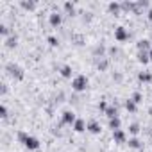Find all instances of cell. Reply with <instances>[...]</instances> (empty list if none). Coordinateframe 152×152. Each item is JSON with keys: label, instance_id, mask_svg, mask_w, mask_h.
I'll list each match as a JSON object with an SVG mask.
<instances>
[{"label": "cell", "instance_id": "1", "mask_svg": "<svg viewBox=\"0 0 152 152\" xmlns=\"http://www.w3.org/2000/svg\"><path fill=\"white\" fill-rule=\"evenodd\" d=\"M18 140H20V141L29 148V150H36V148L39 147V141H38L34 136H29V134H27V132H23V131H20V132H18Z\"/></svg>", "mask_w": 152, "mask_h": 152}, {"label": "cell", "instance_id": "2", "mask_svg": "<svg viewBox=\"0 0 152 152\" xmlns=\"http://www.w3.org/2000/svg\"><path fill=\"white\" fill-rule=\"evenodd\" d=\"M86 86H88V77H86V75H77V77H73L72 88H73L75 91H84Z\"/></svg>", "mask_w": 152, "mask_h": 152}, {"label": "cell", "instance_id": "3", "mask_svg": "<svg viewBox=\"0 0 152 152\" xmlns=\"http://www.w3.org/2000/svg\"><path fill=\"white\" fill-rule=\"evenodd\" d=\"M7 72H9L11 77H15L16 81H22V79H23V70H22L18 64H15V63H9V64H7Z\"/></svg>", "mask_w": 152, "mask_h": 152}, {"label": "cell", "instance_id": "4", "mask_svg": "<svg viewBox=\"0 0 152 152\" xmlns=\"http://www.w3.org/2000/svg\"><path fill=\"white\" fill-rule=\"evenodd\" d=\"M115 38H116L118 41H125V39L129 38V34H127V31H125L124 27H116V29H115Z\"/></svg>", "mask_w": 152, "mask_h": 152}, {"label": "cell", "instance_id": "5", "mask_svg": "<svg viewBox=\"0 0 152 152\" xmlns=\"http://www.w3.org/2000/svg\"><path fill=\"white\" fill-rule=\"evenodd\" d=\"M61 120H63V124H75V115L72 113V111H64L63 113V116H61Z\"/></svg>", "mask_w": 152, "mask_h": 152}, {"label": "cell", "instance_id": "6", "mask_svg": "<svg viewBox=\"0 0 152 152\" xmlns=\"http://www.w3.org/2000/svg\"><path fill=\"white\" fill-rule=\"evenodd\" d=\"M113 138H115V141H118V143H124V141L127 140V136H125V132H124L122 129L113 131Z\"/></svg>", "mask_w": 152, "mask_h": 152}, {"label": "cell", "instance_id": "7", "mask_svg": "<svg viewBox=\"0 0 152 152\" xmlns=\"http://www.w3.org/2000/svg\"><path fill=\"white\" fill-rule=\"evenodd\" d=\"M48 22H50V25H54V27L61 25V15H59V13H52V15L48 16Z\"/></svg>", "mask_w": 152, "mask_h": 152}, {"label": "cell", "instance_id": "8", "mask_svg": "<svg viewBox=\"0 0 152 152\" xmlns=\"http://www.w3.org/2000/svg\"><path fill=\"white\" fill-rule=\"evenodd\" d=\"M106 113V116L111 120V118H118V109L115 107V106H107V109L104 111Z\"/></svg>", "mask_w": 152, "mask_h": 152}, {"label": "cell", "instance_id": "9", "mask_svg": "<svg viewBox=\"0 0 152 152\" xmlns=\"http://www.w3.org/2000/svg\"><path fill=\"white\" fill-rule=\"evenodd\" d=\"M136 47H138V50H140V52H147V50L150 48V41H148V39H140Z\"/></svg>", "mask_w": 152, "mask_h": 152}, {"label": "cell", "instance_id": "10", "mask_svg": "<svg viewBox=\"0 0 152 152\" xmlns=\"http://www.w3.org/2000/svg\"><path fill=\"white\" fill-rule=\"evenodd\" d=\"M138 79H140L141 83H152V73H148V72H140V73H138Z\"/></svg>", "mask_w": 152, "mask_h": 152}, {"label": "cell", "instance_id": "11", "mask_svg": "<svg viewBox=\"0 0 152 152\" xmlns=\"http://www.w3.org/2000/svg\"><path fill=\"white\" fill-rule=\"evenodd\" d=\"M86 127H88V125H86V124H84V120H81V118H77V120H75V124H73V129L77 131V132H83Z\"/></svg>", "mask_w": 152, "mask_h": 152}, {"label": "cell", "instance_id": "12", "mask_svg": "<svg viewBox=\"0 0 152 152\" xmlns=\"http://www.w3.org/2000/svg\"><path fill=\"white\" fill-rule=\"evenodd\" d=\"M59 72H61L63 77H72V66H70V64H63V66L59 68Z\"/></svg>", "mask_w": 152, "mask_h": 152}, {"label": "cell", "instance_id": "13", "mask_svg": "<svg viewBox=\"0 0 152 152\" xmlns=\"http://www.w3.org/2000/svg\"><path fill=\"white\" fill-rule=\"evenodd\" d=\"M86 129H88L90 132H93V134H99V132H100V125H99L97 122H90Z\"/></svg>", "mask_w": 152, "mask_h": 152}, {"label": "cell", "instance_id": "14", "mask_svg": "<svg viewBox=\"0 0 152 152\" xmlns=\"http://www.w3.org/2000/svg\"><path fill=\"white\" fill-rule=\"evenodd\" d=\"M138 61L143 63V64L148 63V61H150V54H148V52H138Z\"/></svg>", "mask_w": 152, "mask_h": 152}, {"label": "cell", "instance_id": "15", "mask_svg": "<svg viewBox=\"0 0 152 152\" xmlns=\"http://www.w3.org/2000/svg\"><path fill=\"white\" fill-rule=\"evenodd\" d=\"M16 43H18V38H16V36H9V38L6 39V47H7V48L16 47Z\"/></svg>", "mask_w": 152, "mask_h": 152}, {"label": "cell", "instance_id": "16", "mask_svg": "<svg viewBox=\"0 0 152 152\" xmlns=\"http://www.w3.org/2000/svg\"><path fill=\"white\" fill-rule=\"evenodd\" d=\"M125 109H127L129 113H136V109H138V104H134V102L129 99V100L125 102Z\"/></svg>", "mask_w": 152, "mask_h": 152}, {"label": "cell", "instance_id": "17", "mask_svg": "<svg viewBox=\"0 0 152 152\" xmlns=\"http://www.w3.org/2000/svg\"><path fill=\"white\" fill-rule=\"evenodd\" d=\"M120 125H122V122H120V118H111V120H109V127H111L113 131H116V129H120Z\"/></svg>", "mask_w": 152, "mask_h": 152}, {"label": "cell", "instance_id": "18", "mask_svg": "<svg viewBox=\"0 0 152 152\" xmlns=\"http://www.w3.org/2000/svg\"><path fill=\"white\" fill-rule=\"evenodd\" d=\"M131 100H132L134 104H140V102L143 100V95H141L140 91H134V93H132V97H131Z\"/></svg>", "mask_w": 152, "mask_h": 152}, {"label": "cell", "instance_id": "19", "mask_svg": "<svg viewBox=\"0 0 152 152\" xmlns=\"http://www.w3.org/2000/svg\"><path fill=\"white\" fill-rule=\"evenodd\" d=\"M129 147H131V148H140L141 143H140L138 138H131V140H129Z\"/></svg>", "mask_w": 152, "mask_h": 152}, {"label": "cell", "instance_id": "20", "mask_svg": "<svg viewBox=\"0 0 152 152\" xmlns=\"http://www.w3.org/2000/svg\"><path fill=\"white\" fill-rule=\"evenodd\" d=\"M109 11L116 15V13L120 11V4H118V2H111V4H109Z\"/></svg>", "mask_w": 152, "mask_h": 152}, {"label": "cell", "instance_id": "21", "mask_svg": "<svg viewBox=\"0 0 152 152\" xmlns=\"http://www.w3.org/2000/svg\"><path fill=\"white\" fill-rule=\"evenodd\" d=\"M104 50H106V48H104V45H97V47L93 48V56H102V54H104Z\"/></svg>", "mask_w": 152, "mask_h": 152}, {"label": "cell", "instance_id": "22", "mask_svg": "<svg viewBox=\"0 0 152 152\" xmlns=\"http://www.w3.org/2000/svg\"><path fill=\"white\" fill-rule=\"evenodd\" d=\"M97 66H99V70H107V66H109V61H107V59H100Z\"/></svg>", "mask_w": 152, "mask_h": 152}, {"label": "cell", "instance_id": "23", "mask_svg": "<svg viewBox=\"0 0 152 152\" xmlns=\"http://www.w3.org/2000/svg\"><path fill=\"white\" fill-rule=\"evenodd\" d=\"M34 2H32V0H23V2H22V7H25V9H34Z\"/></svg>", "mask_w": 152, "mask_h": 152}, {"label": "cell", "instance_id": "24", "mask_svg": "<svg viewBox=\"0 0 152 152\" xmlns=\"http://www.w3.org/2000/svg\"><path fill=\"white\" fill-rule=\"evenodd\" d=\"M129 132H131V134H138V132H140V125H138V124H131V125H129Z\"/></svg>", "mask_w": 152, "mask_h": 152}, {"label": "cell", "instance_id": "25", "mask_svg": "<svg viewBox=\"0 0 152 152\" xmlns=\"http://www.w3.org/2000/svg\"><path fill=\"white\" fill-rule=\"evenodd\" d=\"M64 9H66L70 15H73V11H75V7H73V4H72V2H64Z\"/></svg>", "mask_w": 152, "mask_h": 152}, {"label": "cell", "instance_id": "26", "mask_svg": "<svg viewBox=\"0 0 152 152\" xmlns=\"http://www.w3.org/2000/svg\"><path fill=\"white\" fill-rule=\"evenodd\" d=\"M47 41H48V43H50V45H52V47H57V43H59V41H57V38H56V36H48V38H47Z\"/></svg>", "mask_w": 152, "mask_h": 152}, {"label": "cell", "instance_id": "27", "mask_svg": "<svg viewBox=\"0 0 152 152\" xmlns=\"http://www.w3.org/2000/svg\"><path fill=\"white\" fill-rule=\"evenodd\" d=\"M0 116H2V118L7 116V107L6 106H0Z\"/></svg>", "mask_w": 152, "mask_h": 152}, {"label": "cell", "instance_id": "28", "mask_svg": "<svg viewBox=\"0 0 152 152\" xmlns=\"http://www.w3.org/2000/svg\"><path fill=\"white\" fill-rule=\"evenodd\" d=\"M99 109H100V111H106V109H107V104H106L104 100H100V102H99Z\"/></svg>", "mask_w": 152, "mask_h": 152}, {"label": "cell", "instance_id": "29", "mask_svg": "<svg viewBox=\"0 0 152 152\" xmlns=\"http://www.w3.org/2000/svg\"><path fill=\"white\" fill-rule=\"evenodd\" d=\"M0 32H2L4 36H7V34H9V31H7V27H6V25H0Z\"/></svg>", "mask_w": 152, "mask_h": 152}, {"label": "cell", "instance_id": "30", "mask_svg": "<svg viewBox=\"0 0 152 152\" xmlns=\"http://www.w3.org/2000/svg\"><path fill=\"white\" fill-rule=\"evenodd\" d=\"M148 20H150V22H152V7H150V9H148Z\"/></svg>", "mask_w": 152, "mask_h": 152}, {"label": "cell", "instance_id": "31", "mask_svg": "<svg viewBox=\"0 0 152 152\" xmlns=\"http://www.w3.org/2000/svg\"><path fill=\"white\" fill-rule=\"evenodd\" d=\"M150 61H152V52H150Z\"/></svg>", "mask_w": 152, "mask_h": 152}]
</instances>
